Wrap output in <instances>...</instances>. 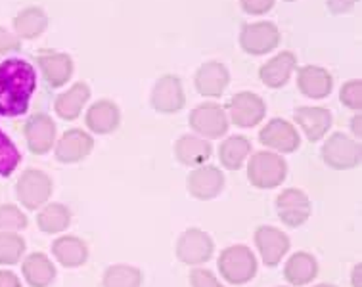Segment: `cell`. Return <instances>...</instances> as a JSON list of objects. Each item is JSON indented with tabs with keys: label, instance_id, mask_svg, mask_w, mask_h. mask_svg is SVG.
<instances>
[{
	"label": "cell",
	"instance_id": "obj_1",
	"mask_svg": "<svg viewBox=\"0 0 362 287\" xmlns=\"http://www.w3.org/2000/svg\"><path fill=\"white\" fill-rule=\"evenodd\" d=\"M37 90L35 67L20 58L0 64V115L18 117L29 110V102Z\"/></svg>",
	"mask_w": 362,
	"mask_h": 287
},
{
	"label": "cell",
	"instance_id": "obj_2",
	"mask_svg": "<svg viewBox=\"0 0 362 287\" xmlns=\"http://www.w3.org/2000/svg\"><path fill=\"white\" fill-rule=\"evenodd\" d=\"M217 266L224 281L232 286H244L257 274V257L247 245H230L221 253Z\"/></svg>",
	"mask_w": 362,
	"mask_h": 287
},
{
	"label": "cell",
	"instance_id": "obj_3",
	"mask_svg": "<svg viewBox=\"0 0 362 287\" xmlns=\"http://www.w3.org/2000/svg\"><path fill=\"white\" fill-rule=\"evenodd\" d=\"M286 178H288V163L278 153L257 151L247 161V180L257 189L278 188Z\"/></svg>",
	"mask_w": 362,
	"mask_h": 287
},
{
	"label": "cell",
	"instance_id": "obj_4",
	"mask_svg": "<svg viewBox=\"0 0 362 287\" xmlns=\"http://www.w3.org/2000/svg\"><path fill=\"white\" fill-rule=\"evenodd\" d=\"M54 182L45 170L27 169L16 184V196L20 203L29 211H37L47 205L52 197Z\"/></svg>",
	"mask_w": 362,
	"mask_h": 287
},
{
	"label": "cell",
	"instance_id": "obj_5",
	"mask_svg": "<svg viewBox=\"0 0 362 287\" xmlns=\"http://www.w3.org/2000/svg\"><path fill=\"white\" fill-rule=\"evenodd\" d=\"M322 159L334 170L356 169L362 161L361 144L343 132H336L322 146Z\"/></svg>",
	"mask_w": 362,
	"mask_h": 287
},
{
	"label": "cell",
	"instance_id": "obj_6",
	"mask_svg": "<svg viewBox=\"0 0 362 287\" xmlns=\"http://www.w3.org/2000/svg\"><path fill=\"white\" fill-rule=\"evenodd\" d=\"M213 251H215V243L211 240V235L199 228L185 230L175 247L178 261L188 266L205 264L213 257Z\"/></svg>",
	"mask_w": 362,
	"mask_h": 287
},
{
	"label": "cell",
	"instance_id": "obj_7",
	"mask_svg": "<svg viewBox=\"0 0 362 287\" xmlns=\"http://www.w3.org/2000/svg\"><path fill=\"white\" fill-rule=\"evenodd\" d=\"M280 45V31L270 21H257L247 23L240 31V46L242 50L251 56H263L276 50Z\"/></svg>",
	"mask_w": 362,
	"mask_h": 287
},
{
	"label": "cell",
	"instance_id": "obj_8",
	"mask_svg": "<svg viewBox=\"0 0 362 287\" xmlns=\"http://www.w3.org/2000/svg\"><path fill=\"white\" fill-rule=\"evenodd\" d=\"M226 111L230 115V121L240 129H251L257 127L267 115V104L259 94L253 92H238L226 104Z\"/></svg>",
	"mask_w": 362,
	"mask_h": 287
},
{
	"label": "cell",
	"instance_id": "obj_9",
	"mask_svg": "<svg viewBox=\"0 0 362 287\" xmlns=\"http://www.w3.org/2000/svg\"><path fill=\"white\" fill-rule=\"evenodd\" d=\"M276 213L288 228H299L310 218L313 203L303 189L288 188L276 197Z\"/></svg>",
	"mask_w": 362,
	"mask_h": 287
},
{
	"label": "cell",
	"instance_id": "obj_10",
	"mask_svg": "<svg viewBox=\"0 0 362 287\" xmlns=\"http://www.w3.org/2000/svg\"><path fill=\"white\" fill-rule=\"evenodd\" d=\"M188 123H190L192 131L198 132L204 138H209V140H217V138L224 136L226 131H228L226 111L218 104H213V102L198 105L190 113Z\"/></svg>",
	"mask_w": 362,
	"mask_h": 287
},
{
	"label": "cell",
	"instance_id": "obj_11",
	"mask_svg": "<svg viewBox=\"0 0 362 287\" xmlns=\"http://www.w3.org/2000/svg\"><path fill=\"white\" fill-rule=\"evenodd\" d=\"M253 238H255V245H257V251L261 254V261L269 268L278 266L290 251V238L276 226H267V224L259 226Z\"/></svg>",
	"mask_w": 362,
	"mask_h": 287
},
{
	"label": "cell",
	"instance_id": "obj_12",
	"mask_svg": "<svg viewBox=\"0 0 362 287\" xmlns=\"http://www.w3.org/2000/svg\"><path fill=\"white\" fill-rule=\"evenodd\" d=\"M259 140L263 146L280 153H293L301 146L299 132L286 119H270L259 132Z\"/></svg>",
	"mask_w": 362,
	"mask_h": 287
},
{
	"label": "cell",
	"instance_id": "obj_13",
	"mask_svg": "<svg viewBox=\"0 0 362 287\" xmlns=\"http://www.w3.org/2000/svg\"><path fill=\"white\" fill-rule=\"evenodd\" d=\"M94 150V138L83 129H69L62 134L56 148H54V156L59 163L73 165L79 163L83 159L90 156Z\"/></svg>",
	"mask_w": 362,
	"mask_h": 287
},
{
	"label": "cell",
	"instance_id": "obj_14",
	"mask_svg": "<svg viewBox=\"0 0 362 287\" xmlns=\"http://www.w3.org/2000/svg\"><path fill=\"white\" fill-rule=\"evenodd\" d=\"M186 186L192 197H196L199 201H211L221 196V192L224 189V175L218 167L202 165L188 175Z\"/></svg>",
	"mask_w": 362,
	"mask_h": 287
},
{
	"label": "cell",
	"instance_id": "obj_15",
	"mask_svg": "<svg viewBox=\"0 0 362 287\" xmlns=\"http://www.w3.org/2000/svg\"><path fill=\"white\" fill-rule=\"evenodd\" d=\"M186 104L185 88L177 75H163L158 78L152 90L153 110L165 115L178 113Z\"/></svg>",
	"mask_w": 362,
	"mask_h": 287
},
{
	"label": "cell",
	"instance_id": "obj_16",
	"mask_svg": "<svg viewBox=\"0 0 362 287\" xmlns=\"http://www.w3.org/2000/svg\"><path fill=\"white\" fill-rule=\"evenodd\" d=\"M27 148L35 156H45L56 144V124L47 113H35L25 123Z\"/></svg>",
	"mask_w": 362,
	"mask_h": 287
},
{
	"label": "cell",
	"instance_id": "obj_17",
	"mask_svg": "<svg viewBox=\"0 0 362 287\" xmlns=\"http://www.w3.org/2000/svg\"><path fill=\"white\" fill-rule=\"evenodd\" d=\"M230 83V73L221 62H207L199 67L194 77L196 90L205 98H218Z\"/></svg>",
	"mask_w": 362,
	"mask_h": 287
},
{
	"label": "cell",
	"instance_id": "obj_18",
	"mask_svg": "<svg viewBox=\"0 0 362 287\" xmlns=\"http://www.w3.org/2000/svg\"><path fill=\"white\" fill-rule=\"evenodd\" d=\"M40 71L45 75V81L50 88H59L71 78L73 75V59L64 52L54 50H42L37 58Z\"/></svg>",
	"mask_w": 362,
	"mask_h": 287
},
{
	"label": "cell",
	"instance_id": "obj_19",
	"mask_svg": "<svg viewBox=\"0 0 362 287\" xmlns=\"http://www.w3.org/2000/svg\"><path fill=\"white\" fill-rule=\"evenodd\" d=\"M297 88L307 98H328L334 88V77L324 67L305 66L297 71Z\"/></svg>",
	"mask_w": 362,
	"mask_h": 287
},
{
	"label": "cell",
	"instance_id": "obj_20",
	"mask_svg": "<svg viewBox=\"0 0 362 287\" xmlns=\"http://www.w3.org/2000/svg\"><path fill=\"white\" fill-rule=\"evenodd\" d=\"M297 67V56L293 52H280L274 58H270L264 66L259 69V78L261 83L269 86V88H282L288 85L291 73L296 71Z\"/></svg>",
	"mask_w": 362,
	"mask_h": 287
},
{
	"label": "cell",
	"instance_id": "obj_21",
	"mask_svg": "<svg viewBox=\"0 0 362 287\" xmlns=\"http://www.w3.org/2000/svg\"><path fill=\"white\" fill-rule=\"evenodd\" d=\"M86 129H90L96 134H110L117 131L121 123V110L112 100H100L86 111L85 117Z\"/></svg>",
	"mask_w": 362,
	"mask_h": 287
},
{
	"label": "cell",
	"instance_id": "obj_22",
	"mask_svg": "<svg viewBox=\"0 0 362 287\" xmlns=\"http://www.w3.org/2000/svg\"><path fill=\"white\" fill-rule=\"evenodd\" d=\"M297 124L301 127L309 142H318L328 134L332 127V113L326 107H297L293 113Z\"/></svg>",
	"mask_w": 362,
	"mask_h": 287
},
{
	"label": "cell",
	"instance_id": "obj_23",
	"mask_svg": "<svg viewBox=\"0 0 362 287\" xmlns=\"http://www.w3.org/2000/svg\"><path fill=\"white\" fill-rule=\"evenodd\" d=\"M211 156H213V146L205 138L185 134L175 144V157L178 159V163L186 167H202L209 161Z\"/></svg>",
	"mask_w": 362,
	"mask_h": 287
},
{
	"label": "cell",
	"instance_id": "obj_24",
	"mask_svg": "<svg viewBox=\"0 0 362 287\" xmlns=\"http://www.w3.org/2000/svg\"><path fill=\"white\" fill-rule=\"evenodd\" d=\"M52 254L66 268H79L88 261V245L77 235H59L52 243Z\"/></svg>",
	"mask_w": 362,
	"mask_h": 287
},
{
	"label": "cell",
	"instance_id": "obj_25",
	"mask_svg": "<svg viewBox=\"0 0 362 287\" xmlns=\"http://www.w3.org/2000/svg\"><path fill=\"white\" fill-rule=\"evenodd\" d=\"M318 276V261L307 251H297L284 266V278L293 287L307 286Z\"/></svg>",
	"mask_w": 362,
	"mask_h": 287
},
{
	"label": "cell",
	"instance_id": "obj_26",
	"mask_svg": "<svg viewBox=\"0 0 362 287\" xmlns=\"http://www.w3.org/2000/svg\"><path fill=\"white\" fill-rule=\"evenodd\" d=\"M88 98H90V86L81 81V83H75L67 92L59 94L54 102V111L64 121H75L81 115Z\"/></svg>",
	"mask_w": 362,
	"mask_h": 287
},
{
	"label": "cell",
	"instance_id": "obj_27",
	"mask_svg": "<svg viewBox=\"0 0 362 287\" xmlns=\"http://www.w3.org/2000/svg\"><path fill=\"white\" fill-rule=\"evenodd\" d=\"M23 278L31 287H48L56 278V266L45 253H31L23 261Z\"/></svg>",
	"mask_w": 362,
	"mask_h": 287
},
{
	"label": "cell",
	"instance_id": "obj_28",
	"mask_svg": "<svg viewBox=\"0 0 362 287\" xmlns=\"http://www.w3.org/2000/svg\"><path fill=\"white\" fill-rule=\"evenodd\" d=\"M13 27H16L18 37H21V39H37V37H40V35L47 31L48 18L42 8L29 6L16 16Z\"/></svg>",
	"mask_w": 362,
	"mask_h": 287
},
{
	"label": "cell",
	"instance_id": "obj_29",
	"mask_svg": "<svg viewBox=\"0 0 362 287\" xmlns=\"http://www.w3.org/2000/svg\"><path fill=\"white\" fill-rule=\"evenodd\" d=\"M71 224V211L62 203H50L45 205L42 211L37 215V226L45 234L56 235L66 232Z\"/></svg>",
	"mask_w": 362,
	"mask_h": 287
},
{
	"label": "cell",
	"instance_id": "obj_30",
	"mask_svg": "<svg viewBox=\"0 0 362 287\" xmlns=\"http://www.w3.org/2000/svg\"><path fill=\"white\" fill-rule=\"evenodd\" d=\"M251 142L245 136L226 138L218 148V159L224 169L240 170L244 167L245 159L250 156Z\"/></svg>",
	"mask_w": 362,
	"mask_h": 287
},
{
	"label": "cell",
	"instance_id": "obj_31",
	"mask_svg": "<svg viewBox=\"0 0 362 287\" xmlns=\"http://www.w3.org/2000/svg\"><path fill=\"white\" fill-rule=\"evenodd\" d=\"M144 281L142 270L131 264H113L102 276L104 287H140Z\"/></svg>",
	"mask_w": 362,
	"mask_h": 287
},
{
	"label": "cell",
	"instance_id": "obj_32",
	"mask_svg": "<svg viewBox=\"0 0 362 287\" xmlns=\"http://www.w3.org/2000/svg\"><path fill=\"white\" fill-rule=\"evenodd\" d=\"M25 253V240L16 232H0V266H12Z\"/></svg>",
	"mask_w": 362,
	"mask_h": 287
},
{
	"label": "cell",
	"instance_id": "obj_33",
	"mask_svg": "<svg viewBox=\"0 0 362 287\" xmlns=\"http://www.w3.org/2000/svg\"><path fill=\"white\" fill-rule=\"evenodd\" d=\"M20 151L13 146L12 140L0 129V177H10L20 165Z\"/></svg>",
	"mask_w": 362,
	"mask_h": 287
},
{
	"label": "cell",
	"instance_id": "obj_34",
	"mask_svg": "<svg viewBox=\"0 0 362 287\" xmlns=\"http://www.w3.org/2000/svg\"><path fill=\"white\" fill-rule=\"evenodd\" d=\"M27 228V216L16 205H0V232H18Z\"/></svg>",
	"mask_w": 362,
	"mask_h": 287
},
{
	"label": "cell",
	"instance_id": "obj_35",
	"mask_svg": "<svg viewBox=\"0 0 362 287\" xmlns=\"http://www.w3.org/2000/svg\"><path fill=\"white\" fill-rule=\"evenodd\" d=\"M339 100L345 107H349L353 111L362 110V81L361 78H353V81H347L345 85L341 86V92H339Z\"/></svg>",
	"mask_w": 362,
	"mask_h": 287
},
{
	"label": "cell",
	"instance_id": "obj_36",
	"mask_svg": "<svg viewBox=\"0 0 362 287\" xmlns=\"http://www.w3.org/2000/svg\"><path fill=\"white\" fill-rule=\"evenodd\" d=\"M190 283L192 287H224L207 268H194L190 272Z\"/></svg>",
	"mask_w": 362,
	"mask_h": 287
},
{
	"label": "cell",
	"instance_id": "obj_37",
	"mask_svg": "<svg viewBox=\"0 0 362 287\" xmlns=\"http://www.w3.org/2000/svg\"><path fill=\"white\" fill-rule=\"evenodd\" d=\"M276 0H240V6L245 13L251 16H263V13L270 12L274 8Z\"/></svg>",
	"mask_w": 362,
	"mask_h": 287
},
{
	"label": "cell",
	"instance_id": "obj_38",
	"mask_svg": "<svg viewBox=\"0 0 362 287\" xmlns=\"http://www.w3.org/2000/svg\"><path fill=\"white\" fill-rule=\"evenodd\" d=\"M18 48H20L18 37H13V35L8 33L6 29L0 27V54L12 52V50H18Z\"/></svg>",
	"mask_w": 362,
	"mask_h": 287
},
{
	"label": "cell",
	"instance_id": "obj_39",
	"mask_svg": "<svg viewBox=\"0 0 362 287\" xmlns=\"http://www.w3.org/2000/svg\"><path fill=\"white\" fill-rule=\"evenodd\" d=\"M356 2H358V0H326L328 10L332 13H336V16L351 12V10L356 6Z\"/></svg>",
	"mask_w": 362,
	"mask_h": 287
},
{
	"label": "cell",
	"instance_id": "obj_40",
	"mask_svg": "<svg viewBox=\"0 0 362 287\" xmlns=\"http://www.w3.org/2000/svg\"><path fill=\"white\" fill-rule=\"evenodd\" d=\"M0 287H21V281L10 270H0Z\"/></svg>",
	"mask_w": 362,
	"mask_h": 287
},
{
	"label": "cell",
	"instance_id": "obj_41",
	"mask_svg": "<svg viewBox=\"0 0 362 287\" xmlns=\"http://www.w3.org/2000/svg\"><path fill=\"white\" fill-rule=\"evenodd\" d=\"M361 272H362V264L358 262V264H355V268H353V274H351V283H353V287H362Z\"/></svg>",
	"mask_w": 362,
	"mask_h": 287
},
{
	"label": "cell",
	"instance_id": "obj_42",
	"mask_svg": "<svg viewBox=\"0 0 362 287\" xmlns=\"http://www.w3.org/2000/svg\"><path fill=\"white\" fill-rule=\"evenodd\" d=\"M361 124H362V117H361V113H356L355 117H353V121H351V131H353V134L355 136H358V140H361Z\"/></svg>",
	"mask_w": 362,
	"mask_h": 287
},
{
	"label": "cell",
	"instance_id": "obj_43",
	"mask_svg": "<svg viewBox=\"0 0 362 287\" xmlns=\"http://www.w3.org/2000/svg\"><path fill=\"white\" fill-rule=\"evenodd\" d=\"M313 287H337V286H332V283H318V286H313Z\"/></svg>",
	"mask_w": 362,
	"mask_h": 287
},
{
	"label": "cell",
	"instance_id": "obj_44",
	"mask_svg": "<svg viewBox=\"0 0 362 287\" xmlns=\"http://www.w3.org/2000/svg\"><path fill=\"white\" fill-rule=\"evenodd\" d=\"M284 2H296V0H284Z\"/></svg>",
	"mask_w": 362,
	"mask_h": 287
}]
</instances>
